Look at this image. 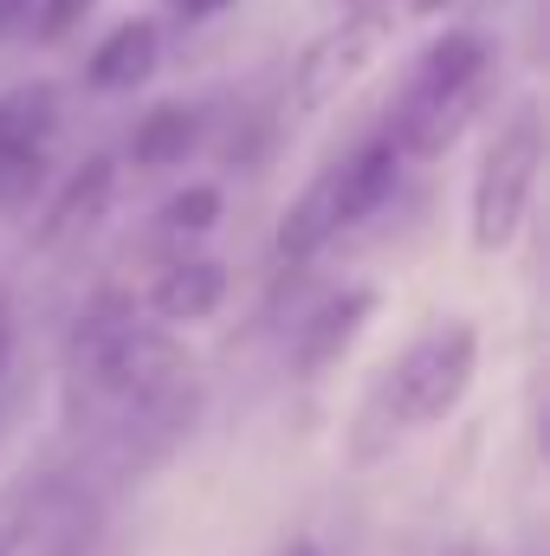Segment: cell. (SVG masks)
Instances as JSON below:
<instances>
[{
    "instance_id": "cell-9",
    "label": "cell",
    "mask_w": 550,
    "mask_h": 556,
    "mask_svg": "<svg viewBox=\"0 0 550 556\" xmlns=\"http://www.w3.org/2000/svg\"><path fill=\"white\" fill-rule=\"evenodd\" d=\"M343 227H357L350 220V207H343V181H337V162L285 207V220H278V260L285 266H304V260H317Z\"/></svg>"
},
{
    "instance_id": "cell-21",
    "label": "cell",
    "mask_w": 550,
    "mask_h": 556,
    "mask_svg": "<svg viewBox=\"0 0 550 556\" xmlns=\"http://www.w3.org/2000/svg\"><path fill=\"white\" fill-rule=\"evenodd\" d=\"M440 556H479V551H473V544H447Z\"/></svg>"
},
{
    "instance_id": "cell-4",
    "label": "cell",
    "mask_w": 550,
    "mask_h": 556,
    "mask_svg": "<svg viewBox=\"0 0 550 556\" xmlns=\"http://www.w3.org/2000/svg\"><path fill=\"white\" fill-rule=\"evenodd\" d=\"M383 39H389V7H357L350 20L324 26V33L298 52V65H291V104H298V111L337 104V98L370 72V59L383 52Z\"/></svg>"
},
{
    "instance_id": "cell-10",
    "label": "cell",
    "mask_w": 550,
    "mask_h": 556,
    "mask_svg": "<svg viewBox=\"0 0 550 556\" xmlns=\"http://www.w3.org/2000/svg\"><path fill=\"white\" fill-rule=\"evenodd\" d=\"M227 304V266L221 260H168L149 278V311L162 324H208Z\"/></svg>"
},
{
    "instance_id": "cell-19",
    "label": "cell",
    "mask_w": 550,
    "mask_h": 556,
    "mask_svg": "<svg viewBox=\"0 0 550 556\" xmlns=\"http://www.w3.org/2000/svg\"><path fill=\"white\" fill-rule=\"evenodd\" d=\"M278 556H324V551H317L311 538H291V544H285V551H278Z\"/></svg>"
},
{
    "instance_id": "cell-15",
    "label": "cell",
    "mask_w": 550,
    "mask_h": 556,
    "mask_svg": "<svg viewBox=\"0 0 550 556\" xmlns=\"http://www.w3.org/2000/svg\"><path fill=\"white\" fill-rule=\"evenodd\" d=\"M91 7H98V0H39V39L59 46L65 33H78V26L91 20Z\"/></svg>"
},
{
    "instance_id": "cell-11",
    "label": "cell",
    "mask_w": 550,
    "mask_h": 556,
    "mask_svg": "<svg viewBox=\"0 0 550 556\" xmlns=\"http://www.w3.org/2000/svg\"><path fill=\"white\" fill-rule=\"evenodd\" d=\"M195 142H201V111L195 104H155L130 130V162L137 168H175V162L195 155Z\"/></svg>"
},
{
    "instance_id": "cell-17",
    "label": "cell",
    "mask_w": 550,
    "mask_h": 556,
    "mask_svg": "<svg viewBox=\"0 0 550 556\" xmlns=\"http://www.w3.org/2000/svg\"><path fill=\"white\" fill-rule=\"evenodd\" d=\"M26 13H33V0H0V39H7V33L26 20Z\"/></svg>"
},
{
    "instance_id": "cell-13",
    "label": "cell",
    "mask_w": 550,
    "mask_h": 556,
    "mask_svg": "<svg viewBox=\"0 0 550 556\" xmlns=\"http://www.w3.org/2000/svg\"><path fill=\"white\" fill-rule=\"evenodd\" d=\"M214 220H221V188L214 181H195V188H182L155 207L162 240H201V233H214Z\"/></svg>"
},
{
    "instance_id": "cell-14",
    "label": "cell",
    "mask_w": 550,
    "mask_h": 556,
    "mask_svg": "<svg viewBox=\"0 0 550 556\" xmlns=\"http://www.w3.org/2000/svg\"><path fill=\"white\" fill-rule=\"evenodd\" d=\"M46 498H52V485H46V479H13V485L0 492V556L26 551V538H33V525H39Z\"/></svg>"
},
{
    "instance_id": "cell-2",
    "label": "cell",
    "mask_w": 550,
    "mask_h": 556,
    "mask_svg": "<svg viewBox=\"0 0 550 556\" xmlns=\"http://www.w3.org/2000/svg\"><path fill=\"white\" fill-rule=\"evenodd\" d=\"M538 175H545V98H518L505 124L492 130L479 175H473V247L479 253H505L518 240Z\"/></svg>"
},
{
    "instance_id": "cell-22",
    "label": "cell",
    "mask_w": 550,
    "mask_h": 556,
    "mask_svg": "<svg viewBox=\"0 0 550 556\" xmlns=\"http://www.w3.org/2000/svg\"><path fill=\"white\" fill-rule=\"evenodd\" d=\"M357 7H389V0H357Z\"/></svg>"
},
{
    "instance_id": "cell-20",
    "label": "cell",
    "mask_w": 550,
    "mask_h": 556,
    "mask_svg": "<svg viewBox=\"0 0 550 556\" xmlns=\"http://www.w3.org/2000/svg\"><path fill=\"white\" fill-rule=\"evenodd\" d=\"M453 0H409V13H447Z\"/></svg>"
},
{
    "instance_id": "cell-6",
    "label": "cell",
    "mask_w": 550,
    "mask_h": 556,
    "mask_svg": "<svg viewBox=\"0 0 550 556\" xmlns=\"http://www.w3.org/2000/svg\"><path fill=\"white\" fill-rule=\"evenodd\" d=\"M376 304H383V298H376L370 285H350V291L324 298V304L304 317V330L291 337V369H298V376H324V369H337V363L350 356V343L370 330Z\"/></svg>"
},
{
    "instance_id": "cell-5",
    "label": "cell",
    "mask_w": 550,
    "mask_h": 556,
    "mask_svg": "<svg viewBox=\"0 0 550 556\" xmlns=\"http://www.w3.org/2000/svg\"><path fill=\"white\" fill-rule=\"evenodd\" d=\"M52 137H59V91L46 78L0 91V214H20L39 194Z\"/></svg>"
},
{
    "instance_id": "cell-12",
    "label": "cell",
    "mask_w": 550,
    "mask_h": 556,
    "mask_svg": "<svg viewBox=\"0 0 550 556\" xmlns=\"http://www.w3.org/2000/svg\"><path fill=\"white\" fill-rule=\"evenodd\" d=\"M396 168H402V149H396V137L357 142V149L337 162V181H343V207H350V220H363V214H376V207L389 201Z\"/></svg>"
},
{
    "instance_id": "cell-7",
    "label": "cell",
    "mask_w": 550,
    "mask_h": 556,
    "mask_svg": "<svg viewBox=\"0 0 550 556\" xmlns=\"http://www.w3.org/2000/svg\"><path fill=\"white\" fill-rule=\"evenodd\" d=\"M111 194H117V162H111V155L78 162V168L65 175V188L52 194V207H46V220H39L33 247H39V253H59V247H72V240H85V233L104 220Z\"/></svg>"
},
{
    "instance_id": "cell-16",
    "label": "cell",
    "mask_w": 550,
    "mask_h": 556,
    "mask_svg": "<svg viewBox=\"0 0 550 556\" xmlns=\"http://www.w3.org/2000/svg\"><path fill=\"white\" fill-rule=\"evenodd\" d=\"M182 7V20H214V13H227L234 0H175Z\"/></svg>"
},
{
    "instance_id": "cell-18",
    "label": "cell",
    "mask_w": 550,
    "mask_h": 556,
    "mask_svg": "<svg viewBox=\"0 0 550 556\" xmlns=\"http://www.w3.org/2000/svg\"><path fill=\"white\" fill-rule=\"evenodd\" d=\"M7 350H13V317H7V304H0V382H7Z\"/></svg>"
},
{
    "instance_id": "cell-8",
    "label": "cell",
    "mask_w": 550,
    "mask_h": 556,
    "mask_svg": "<svg viewBox=\"0 0 550 556\" xmlns=\"http://www.w3.org/2000/svg\"><path fill=\"white\" fill-rule=\"evenodd\" d=\"M155 65H162V26L155 20H117L98 46H91V59H85V85L98 91V98H124V91H137L155 78Z\"/></svg>"
},
{
    "instance_id": "cell-1",
    "label": "cell",
    "mask_w": 550,
    "mask_h": 556,
    "mask_svg": "<svg viewBox=\"0 0 550 556\" xmlns=\"http://www.w3.org/2000/svg\"><path fill=\"white\" fill-rule=\"evenodd\" d=\"M499 78V46L473 26H453L440 33L421 59H414L409 85H402V104H396V124L389 137L402 155H440L453 149L460 130L486 111V91Z\"/></svg>"
},
{
    "instance_id": "cell-3",
    "label": "cell",
    "mask_w": 550,
    "mask_h": 556,
    "mask_svg": "<svg viewBox=\"0 0 550 556\" xmlns=\"http://www.w3.org/2000/svg\"><path fill=\"white\" fill-rule=\"evenodd\" d=\"M473 369H479V330L466 317L427 324L389 363V376L376 389V408L389 415V427H434V420H447L466 402Z\"/></svg>"
}]
</instances>
